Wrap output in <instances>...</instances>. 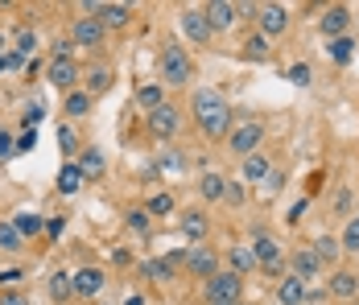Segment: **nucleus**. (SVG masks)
I'll return each instance as SVG.
<instances>
[{
	"mask_svg": "<svg viewBox=\"0 0 359 305\" xmlns=\"http://www.w3.org/2000/svg\"><path fill=\"white\" fill-rule=\"evenodd\" d=\"M4 62H8V70H21V67H25V54H17V50H8V58H4Z\"/></svg>",
	"mask_w": 359,
	"mask_h": 305,
	"instance_id": "49",
	"label": "nucleus"
},
{
	"mask_svg": "<svg viewBox=\"0 0 359 305\" xmlns=\"http://www.w3.org/2000/svg\"><path fill=\"white\" fill-rule=\"evenodd\" d=\"M124 305H144V297H141V293H133V297H128Z\"/></svg>",
	"mask_w": 359,
	"mask_h": 305,
	"instance_id": "51",
	"label": "nucleus"
},
{
	"mask_svg": "<svg viewBox=\"0 0 359 305\" xmlns=\"http://www.w3.org/2000/svg\"><path fill=\"white\" fill-rule=\"evenodd\" d=\"M83 182H87V173L79 170V161H67L62 173H58V190H62V194H79V190H83Z\"/></svg>",
	"mask_w": 359,
	"mask_h": 305,
	"instance_id": "23",
	"label": "nucleus"
},
{
	"mask_svg": "<svg viewBox=\"0 0 359 305\" xmlns=\"http://www.w3.org/2000/svg\"><path fill=\"white\" fill-rule=\"evenodd\" d=\"M323 260L314 256V248H297L293 252V276H302V280H318L323 276Z\"/></svg>",
	"mask_w": 359,
	"mask_h": 305,
	"instance_id": "15",
	"label": "nucleus"
},
{
	"mask_svg": "<svg viewBox=\"0 0 359 305\" xmlns=\"http://www.w3.org/2000/svg\"><path fill=\"white\" fill-rule=\"evenodd\" d=\"M339 248H343V252H359V215L347 219V227H343V236H339Z\"/></svg>",
	"mask_w": 359,
	"mask_h": 305,
	"instance_id": "36",
	"label": "nucleus"
},
{
	"mask_svg": "<svg viewBox=\"0 0 359 305\" xmlns=\"http://www.w3.org/2000/svg\"><path fill=\"white\" fill-rule=\"evenodd\" d=\"M310 79H314V74H310V67H306V62H293V67H289V83L310 87Z\"/></svg>",
	"mask_w": 359,
	"mask_h": 305,
	"instance_id": "40",
	"label": "nucleus"
},
{
	"mask_svg": "<svg viewBox=\"0 0 359 305\" xmlns=\"http://www.w3.org/2000/svg\"><path fill=\"white\" fill-rule=\"evenodd\" d=\"M186 272H194V276L211 280V276L219 272V256H215V248H207V243H194V248H186Z\"/></svg>",
	"mask_w": 359,
	"mask_h": 305,
	"instance_id": "7",
	"label": "nucleus"
},
{
	"mask_svg": "<svg viewBox=\"0 0 359 305\" xmlns=\"http://www.w3.org/2000/svg\"><path fill=\"white\" fill-rule=\"evenodd\" d=\"M95 17H100V25H104V29H124V25L133 21V4H108V0H104Z\"/></svg>",
	"mask_w": 359,
	"mask_h": 305,
	"instance_id": "17",
	"label": "nucleus"
},
{
	"mask_svg": "<svg viewBox=\"0 0 359 305\" xmlns=\"http://www.w3.org/2000/svg\"><path fill=\"white\" fill-rule=\"evenodd\" d=\"M227 264H231L227 272L244 276V272H252V269H256V256H252V248H248V243H240V248H231V252H227Z\"/></svg>",
	"mask_w": 359,
	"mask_h": 305,
	"instance_id": "24",
	"label": "nucleus"
},
{
	"mask_svg": "<svg viewBox=\"0 0 359 305\" xmlns=\"http://www.w3.org/2000/svg\"><path fill=\"white\" fill-rule=\"evenodd\" d=\"M326 289H330V297H339V301H355L359 297V272H330V280H326Z\"/></svg>",
	"mask_w": 359,
	"mask_h": 305,
	"instance_id": "13",
	"label": "nucleus"
},
{
	"mask_svg": "<svg viewBox=\"0 0 359 305\" xmlns=\"http://www.w3.org/2000/svg\"><path fill=\"white\" fill-rule=\"evenodd\" d=\"M4 54H8V46H4V34H0V58H4Z\"/></svg>",
	"mask_w": 359,
	"mask_h": 305,
	"instance_id": "52",
	"label": "nucleus"
},
{
	"mask_svg": "<svg viewBox=\"0 0 359 305\" xmlns=\"http://www.w3.org/2000/svg\"><path fill=\"white\" fill-rule=\"evenodd\" d=\"M236 17H240V8H236L231 0H211V4H207V21H211V29H215V34L231 29V25H236Z\"/></svg>",
	"mask_w": 359,
	"mask_h": 305,
	"instance_id": "14",
	"label": "nucleus"
},
{
	"mask_svg": "<svg viewBox=\"0 0 359 305\" xmlns=\"http://www.w3.org/2000/svg\"><path fill=\"white\" fill-rule=\"evenodd\" d=\"M339 252H343V248H339V239H334V236L314 239V256L323 260V269H326V264H334V260H339Z\"/></svg>",
	"mask_w": 359,
	"mask_h": 305,
	"instance_id": "28",
	"label": "nucleus"
},
{
	"mask_svg": "<svg viewBox=\"0 0 359 305\" xmlns=\"http://www.w3.org/2000/svg\"><path fill=\"white\" fill-rule=\"evenodd\" d=\"M46 231H50V236H62V231H67V215H58V219H46Z\"/></svg>",
	"mask_w": 359,
	"mask_h": 305,
	"instance_id": "44",
	"label": "nucleus"
},
{
	"mask_svg": "<svg viewBox=\"0 0 359 305\" xmlns=\"http://www.w3.org/2000/svg\"><path fill=\"white\" fill-rule=\"evenodd\" d=\"M108 87H111V70L108 67H100V70L91 67V70H87V95H91V100H95V95H104Z\"/></svg>",
	"mask_w": 359,
	"mask_h": 305,
	"instance_id": "27",
	"label": "nucleus"
},
{
	"mask_svg": "<svg viewBox=\"0 0 359 305\" xmlns=\"http://www.w3.org/2000/svg\"><path fill=\"white\" fill-rule=\"evenodd\" d=\"M198 194H203L207 203H223V194H227V177H223V173H203V177H198Z\"/></svg>",
	"mask_w": 359,
	"mask_h": 305,
	"instance_id": "21",
	"label": "nucleus"
},
{
	"mask_svg": "<svg viewBox=\"0 0 359 305\" xmlns=\"http://www.w3.org/2000/svg\"><path fill=\"white\" fill-rule=\"evenodd\" d=\"M71 46H74V41L58 37V41H54V58H71Z\"/></svg>",
	"mask_w": 359,
	"mask_h": 305,
	"instance_id": "45",
	"label": "nucleus"
},
{
	"mask_svg": "<svg viewBox=\"0 0 359 305\" xmlns=\"http://www.w3.org/2000/svg\"><path fill=\"white\" fill-rule=\"evenodd\" d=\"M50 293H54L58 301L74 297V276H67V272H54V276H50Z\"/></svg>",
	"mask_w": 359,
	"mask_h": 305,
	"instance_id": "33",
	"label": "nucleus"
},
{
	"mask_svg": "<svg viewBox=\"0 0 359 305\" xmlns=\"http://www.w3.org/2000/svg\"><path fill=\"white\" fill-rule=\"evenodd\" d=\"M190 79H194V62H190L186 46H178V41L161 46V87H186Z\"/></svg>",
	"mask_w": 359,
	"mask_h": 305,
	"instance_id": "2",
	"label": "nucleus"
},
{
	"mask_svg": "<svg viewBox=\"0 0 359 305\" xmlns=\"http://www.w3.org/2000/svg\"><path fill=\"white\" fill-rule=\"evenodd\" d=\"M207 231H211V223H207V215H203V210H186V215H182V236H186V239L203 243Z\"/></svg>",
	"mask_w": 359,
	"mask_h": 305,
	"instance_id": "19",
	"label": "nucleus"
},
{
	"mask_svg": "<svg viewBox=\"0 0 359 305\" xmlns=\"http://www.w3.org/2000/svg\"><path fill=\"white\" fill-rule=\"evenodd\" d=\"M248 248H252V256H256V269H264V272H281V264H285V248H281V243H277L273 236L256 231Z\"/></svg>",
	"mask_w": 359,
	"mask_h": 305,
	"instance_id": "4",
	"label": "nucleus"
},
{
	"mask_svg": "<svg viewBox=\"0 0 359 305\" xmlns=\"http://www.w3.org/2000/svg\"><path fill=\"white\" fill-rule=\"evenodd\" d=\"M144 210H149V215H174V198H170V194H153V198L144 203Z\"/></svg>",
	"mask_w": 359,
	"mask_h": 305,
	"instance_id": "38",
	"label": "nucleus"
},
{
	"mask_svg": "<svg viewBox=\"0 0 359 305\" xmlns=\"http://www.w3.org/2000/svg\"><path fill=\"white\" fill-rule=\"evenodd\" d=\"M34 144H37V133H34V128H29V133H21V136H17V153H29Z\"/></svg>",
	"mask_w": 359,
	"mask_h": 305,
	"instance_id": "43",
	"label": "nucleus"
},
{
	"mask_svg": "<svg viewBox=\"0 0 359 305\" xmlns=\"http://www.w3.org/2000/svg\"><path fill=\"white\" fill-rule=\"evenodd\" d=\"M141 272L149 276V280H157V285H161V280H174V269H170L165 260H144Z\"/></svg>",
	"mask_w": 359,
	"mask_h": 305,
	"instance_id": "35",
	"label": "nucleus"
},
{
	"mask_svg": "<svg viewBox=\"0 0 359 305\" xmlns=\"http://www.w3.org/2000/svg\"><path fill=\"white\" fill-rule=\"evenodd\" d=\"M277 301H281V305H302V301H306V280L289 272L285 280L277 285Z\"/></svg>",
	"mask_w": 359,
	"mask_h": 305,
	"instance_id": "20",
	"label": "nucleus"
},
{
	"mask_svg": "<svg viewBox=\"0 0 359 305\" xmlns=\"http://www.w3.org/2000/svg\"><path fill=\"white\" fill-rule=\"evenodd\" d=\"M260 140H264V124L244 120V124H236V128L227 133V149L244 161V157H252V153H260Z\"/></svg>",
	"mask_w": 359,
	"mask_h": 305,
	"instance_id": "3",
	"label": "nucleus"
},
{
	"mask_svg": "<svg viewBox=\"0 0 359 305\" xmlns=\"http://www.w3.org/2000/svg\"><path fill=\"white\" fill-rule=\"evenodd\" d=\"M244 297V276L236 272H223L219 269L211 280H207V305H219V301H240Z\"/></svg>",
	"mask_w": 359,
	"mask_h": 305,
	"instance_id": "5",
	"label": "nucleus"
},
{
	"mask_svg": "<svg viewBox=\"0 0 359 305\" xmlns=\"http://www.w3.org/2000/svg\"><path fill=\"white\" fill-rule=\"evenodd\" d=\"M219 305H240V301H219Z\"/></svg>",
	"mask_w": 359,
	"mask_h": 305,
	"instance_id": "54",
	"label": "nucleus"
},
{
	"mask_svg": "<svg viewBox=\"0 0 359 305\" xmlns=\"http://www.w3.org/2000/svg\"><path fill=\"white\" fill-rule=\"evenodd\" d=\"M13 50H17V54H25V58L37 50V34L29 29V25H21V29H17V37H13Z\"/></svg>",
	"mask_w": 359,
	"mask_h": 305,
	"instance_id": "34",
	"label": "nucleus"
},
{
	"mask_svg": "<svg viewBox=\"0 0 359 305\" xmlns=\"http://www.w3.org/2000/svg\"><path fill=\"white\" fill-rule=\"evenodd\" d=\"M178 124H182V116L174 103H161L157 111H149V133L161 136V140H170V136L178 133Z\"/></svg>",
	"mask_w": 359,
	"mask_h": 305,
	"instance_id": "12",
	"label": "nucleus"
},
{
	"mask_svg": "<svg viewBox=\"0 0 359 305\" xmlns=\"http://www.w3.org/2000/svg\"><path fill=\"white\" fill-rule=\"evenodd\" d=\"M240 173H244V182H248V186H264V182L273 177V161H269L264 153H252V157H244Z\"/></svg>",
	"mask_w": 359,
	"mask_h": 305,
	"instance_id": "16",
	"label": "nucleus"
},
{
	"mask_svg": "<svg viewBox=\"0 0 359 305\" xmlns=\"http://www.w3.org/2000/svg\"><path fill=\"white\" fill-rule=\"evenodd\" d=\"M137 103H141L144 111H157V107L165 103V87H161V83H141V87H137Z\"/></svg>",
	"mask_w": 359,
	"mask_h": 305,
	"instance_id": "25",
	"label": "nucleus"
},
{
	"mask_svg": "<svg viewBox=\"0 0 359 305\" xmlns=\"http://www.w3.org/2000/svg\"><path fill=\"white\" fill-rule=\"evenodd\" d=\"M13 227L21 231V239H34V236H41V231H46V219H41V215H34V210H17V215H13Z\"/></svg>",
	"mask_w": 359,
	"mask_h": 305,
	"instance_id": "22",
	"label": "nucleus"
},
{
	"mask_svg": "<svg viewBox=\"0 0 359 305\" xmlns=\"http://www.w3.org/2000/svg\"><path fill=\"white\" fill-rule=\"evenodd\" d=\"M194 120H198V128L219 140V136H227V124H231V107L227 100L219 95L215 87H198L194 91Z\"/></svg>",
	"mask_w": 359,
	"mask_h": 305,
	"instance_id": "1",
	"label": "nucleus"
},
{
	"mask_svg": "<svg viewBox=\"0 0 359 305\" xmlns=\"http://www.w3.org/2000/svg\"><path fill=\"white\" fill-rule=\"evenodd\" d=\"M17 153V140H13V133L8 128H0V161H8Z\"/></svg>",
	"mask_w": 359,
	"mask_h": 305,
	"instance_id": "41",
	"label": "nucleus"
},
{
	"mask_svg": "<svg viewBox=\"0 0 359 305\" xmlns=\"http://www.w3.org/2000/svg\"><path fill=\"white\" fill-rule=\"evenodd\" d=\"M256 25L264 37H277L289 29V8L285 4H256Z\"/></svg>",
	"mask_w": 359,
	"mask_h": 305,
	"instance_id": "8",
	"label": "nucleus"
},
{
	"mask_svg": "<svg viewBox=\"0 0 359 305\" xmlns=\"http://www.w3.org/2000/svg\"><path fill=\"white\" fill-rule=\"evenodd\" d=\"M104 289V272L100 269H79L74 272V297H95Z\"/></svg>",
	"mask_w": 359,
	"mask_h": 305,
	"instance_id": "18",
	"label": "nucleus"
},
{
	"mask_svg": "<svg viewBox=\"0 0 359 305\" xmlns=\"http://www.w3.org/2000/svg\"><path fill=\"white\" fill-rule=\"evenodd\" d=\"M318 25H323V37H326V41H334V37H347V29H351V8H347V4H330V8L323 13V21H318Z\"/></svg>",
	"mask_w": 359,
	"mask_h": 305,
	"instance_id": "11",
	"label": "nucleus"
},
{
	"mask_svg": "<svg viewBox=\"0 0 359 305\" xmlns=\"http://www.w3.org/2000/svg\"><path fill=\"white\" fill-rule=\"evenodd\" d=\"M326 54H330L339 67H347L351 54H355V41H351V37H334V41H326Z\"/></svg>",
	"mask_w": 359,
	"mask_h": 305,
	"instance_id": "26",
	"label": "nucleus"
},
{
	"mask_svg": "<svg viewBox=\"0 0 359 305\" xmlns=\"http://www.w3.org/2000/svg\"><path fill=\"white\" fill-rule=\"evenodd\" d=\"M41 116H46V107H41V103H34V107L25 111V120H29V128H34V124H41Z\"/></svg>",
	"mask_w": 359,
	"mask_h": 305,
	"instance_id": "47",
	"label": "nucleus"
},
{
	"mask_svg": "<svg viewBox=\"0 0 359 305\" xmlns=\"http://www.w3.org/2000/svg\"><path fill=\"white\" fill-rule=\"evenodd\" d=\"M223 203L240 206V203H244V186H240V182H227V194H223Z\"/></svg>",
	"mask_w": 359,
	"mask_h": 305,
	"instance_id": "42",
	"label": "nucleus"
},
{
	"mask_svg": "<svg viewBox=\"0 0 359 305\" xmlns=\"http://www.w3.org/2000/svg\"><path fill=\"white\" fill-rule=\"evenodd\" d=\"M281 186H285V177H281V173L273 170V177H269V182H264V190H269V194H277V190H281Z\"/></svg>",
	"mask_w": 359,
	"mask_h": 305,
	"instance_id": "48",
	"label": "nucleus"
},
{
	"mask_svg": "<svg viewBox=\"0 0 359 305\" xmlns=\"http://www.w3.org/2000/svg\"><path fill=\"white\" fill-rule=\"evenodd\" d=\"M149 223H153V215H149V210H144V206H137V210H128V227H133V231H149Z\"/></svg>",
	"mask_w": 359,
	"mask_h": 305,
	"instance_id": "39",
	"label": "nucleus"
},
{
	"mask_svg": "<svg viewBox=\"0 0 359 305\" xmlns=\"http://www.w3.org/2000/svg\"><path fill=\"white\" fill-rule=\"evenodd\" d=\"M104 165H108V161H104V153H100V149H83L79 170L87 173V177H100V173H104Z\"/></svg>",
	"mask_w": 359,
	"mask_h": 305,
	"instance_id": "29",
	"label": "nucleus"
},
{
	"mask_svg": "<svg viewBox=\"0 0 359 305\" xmlns=\"http://www.w3.org/2000/svg\"><path fill=\"white\" fill-rule=\"evenodd\" d=\"M46 83L58 87L62 95H71L74 83H79V67H74V58H50V67H46Z\"/></svg>",
	"mask_w": 359,
	"mask_h": 305,
	"instance_id": "9",
	"label": "nucleus"
},
{
	"mask_svg": "<svg viewBox=\"0 0 359 305\" xmlns=\"http://www.w3.org/2000/svg\"><path fill=\"white\" fill-rule=\"evenodd\" d=\"M306 206H310V203H306V198H302V203H293V206H289V223H297V219L306 215Z\"/></svg>",
	"mask_w": 359,
	"mask_h": 305,
	"instance_id": "50",
	"label": "nucleus"
},
{
	"mask_svg": "<svg viewBox=\"0 0 359 305\" xmlns=\"http://www.w3.org/2000/svg\"><path fill=\"white\" fill-rule=\"evenodd\" d=\"M4 58H8V54H4ZM4 58H0V70H8V62H4Z\"/></svg>",
	"mask_w": 359,
	"mask_h": 305,
	"instance_id": "53",
	"label": "nucleus"
},
{
	"mask_svg": "<svg viewBox=\"0 0 359 305\" xmlns=\"http://www.w3.org/2000/svg\"><path fill=\"white\" fill-rule=\"evenodd\" d=\"M104 25H100V17H74V25H71V41L74 46H83V50H95L100 41H104Z\"/></svg>",
	"mask_w": 359,
	"mask_h": 305,
	"instance_id": "10",
	"label": "nucleus"
},
{
	"mask_svg": "<svg viewBox=\"0 0 359 305\" xmlns=\"http://www.w3.org/2000/svg\"><path fill=\"white\" fill-rule=\"evenodd\" d=\"M0 305H29L25 293H0Z\"/></svg>",
	"mask_w": 359,
	"mask_h": 305,
	"instance_id": "46",
	"label": "nucleus"
},
{
	"mask_svg": "<svg viewBox=\"0 0 359 305\" xmlns=\"http://www.w3.org/2000/svg\"><path fill=\"white\" fill-rule=\"evenodd\" d=\"M178 25H182V34L190 37L194 46H207V41L215 37V29H211V21H207V8H182Z\"/></svg>",
	"mask_w": 359,
	"mask_h": 305,
	"instance_id": "6",
	"label": "nucleus"
},
{
	"mask_svg": "<svg viewBox=\"0 0 359 305\" xmlns=\"http://www.w3.org/2000/svg\"><path fill=\"white\" fill-rule=\"evenodd\" d=\"M244 58H248V62H264V58H269V37L252 34L248 41H244Z\"/></svg>",
	"mask_w": 359,
	"mask_h": 305,
	"instance_id": "30",
	"label": "nucleus"
},
{
	"mask_svg": "<svg viewBox=\"0 0 359 305\" xmlns=\"http://www.w3.org/2000/svg\"><path fill=\"white\" fill-rule=\"evenodd\" d=\"M58 149H62V157H74L79 153V136H74V128H58Z\"/></svg>",
	"mask_w": 359,
	"mask_h": 305,
	"instance_id": "37",
	"label": "nucleus"
},
{
	"mask_svg": "<svg viewBox=\"0 0 359 305\" xmlns=\"http://www.w3.org/2000/svg\"><path fill=\"white\" fill-rule=\"evenodd\" d=\"M21 243H25V239L13 227V219H4V223H0V252H21Z\"/></svg>",
	"mask_w": 359,
	"mask_h": 305,
	"instance_id": "31",
	"label": "nucleus"
},
{
	"mask_svg": "<svg viewBox=\"0 0 359 305\" xmlns=\"http://www.w3.org/2000/svg\"><path fill=\"white\" fill-rule=\"evenodd\" d=\"M62 111H67V116H87V111H91V95H87V91H71V95L62 100Z\"/></svg>",
	"mask_w": 359,
	"mask_h": 305,
	"instance_id": "32",
	"label": "nucleus"
}]
</instances>
